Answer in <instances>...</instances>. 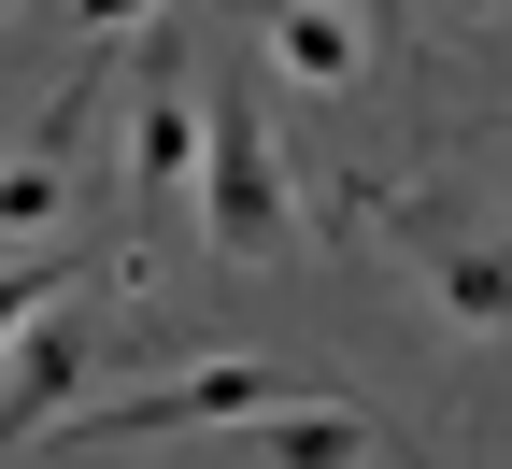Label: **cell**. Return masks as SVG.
I'll return each mask as SVG.
<instances>
[{
	"instance_id": "7",
	"label": "cell",
	"mask_w": 512,
	"mask_h": 469,
	"mask_svg": "<svg viewBox=\"0 0 512 469\" xmlns=\"http://www.w3.org/2000/svg\"><path fill=\"white\" fill-rule=\"evenodd\" d=\"M242 455H256V469H370L384 427L356 413V398H285V413H256V427H242Z\"/></svg>"
},
{
	"instance_id": "1",
	"label": "cell",
	"mask_w": 512,
	"mask_h": 469,
	"mask_svg": "<svg viewBox=\"0 0 512 469\" xmlns=\"http://www.w3.org/2000/svg\"><path fill=\"white\" fill-rule=\"evenodd\" d=\"M200 228H214V256H228V271H256V256H285V242H299L271 100H242V86L200 114Z\"/></svg>"
},
{
	"instance_id": "6",
	"label": "cell",
	"mask_w": 512,
	"mask_h": 469,
	"mask_svg": "<svg viewBox=\"0 0 512 469\" xmlns=\"http://www.w3.org/2000/svg\"><path fill=\"white\" fill-rule=\"evenodd\" d=\"M370 15H342V0H285V15L271 29H256V57H271V86H313V100H328V86H356L370 72Z\"/></svg>"
},
{
	"instance_id": "5",
	"label": "cell",
	"mask_w": 512,
	"mask_h": 469,
	"mask_svg": "<svg viewBox=\"0 0 512 469\" xmlns=\"http://www.w3.org/2000/svg\"><path fill=\"white\" fill-rule=\"evenodd\" d=\"M72 185H86V171H72V128L43 114L29 143L0 157V256H57V228H72Z\"/></svg>"
},
{
	"instance_id": "9",
	"label": "cell",
	"mask_w": 512,
	"mask_h": 469,
	"mask_svg": "<svg viewBox=\"0 0 512 469\" xmlns=\"http://www.w3.org/2000/svg\"><path fill=\"white\" fill-rule=\"evenodd\" d=\"M57 285H72V256H0V356H15V327L57 313Z\"/></svg>"
},
{
	"instance_id": "4",
	"label": "cell",
	"mask_w": 512,
	"mask_h": 469,
	"mask_svg": "<svg viewBox=\"0 0 512 469\" xmlns=\"http://www.w3.org/2000/svg\"><path fill=\"white\" fill-rule=\"evenodd\" d=\"M86 384H100V313L57 299L43 327H15V356H0V455H15V441H57V427L86 413Z\"/></svg>"
},
{
	"instance_id": "2",
	"label": "cell",
	"mask_w": 512,
	"mask_h": 469,
	"mask_svg": "<svg viewBox=\"0 0 512 469\" xmlns=\"http://www.w3.org/2000/svg\"><path fill=\"white\" fill-rule=\"evenodd\" d=\"M128 43H143V57H128V114H114V171H128V199H143V228L171 214V199L185 185H200V72H185V57H200V43H185L171 15L157 29H128Z\"/></svg>"
},
{
	"instance_id": "8",
	"label": "cell",
	"mask_w": 512,
	"mask_h": 469,
	"mask_svg": "<svg viewBox=\"0 0 512 469\" xmlns=\"http://www.w3.org/2000/svg\"><path fill=\"white\" fill-rule=\"evenodd\" d=\"M427 299H441V327H512V242H427Z\"/></svg>"
},
{
	"instance_id": "3",
	"label": "cell",
	"mask_w": 512,
	"mask_h": 469,
	"mask_svg": "<svg viewBox=\"0 0 512 469\" xmlns=\"http://www.w3.org/2000/svg\"><path fill=\"white\" fill-rule=\"evenodd\" d=\"M285 398H313L299 370L271 356H200V370H171V384H128V398H86L57 441H171V427H256V413H285Z\"/></svg>"
}]
</instances>
